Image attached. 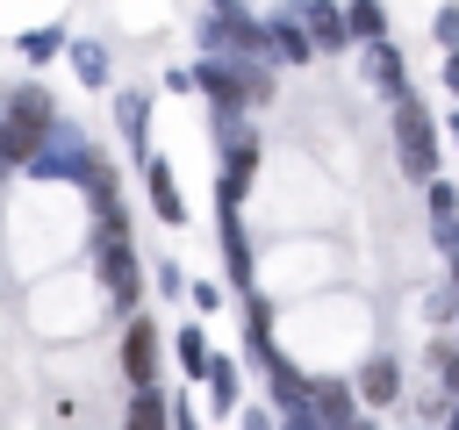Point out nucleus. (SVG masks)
Listing matches in <instances>:
<instances>
[{
	"label": "nucleus",
	"mask_w": 459,
	"mask_h": 430,
	"mask_svg": "<svg viewBox=\"0 0 459 430\" xmlns=\"http://www.w3.org/2000/svg\"><path fill=\"white\" fill-rule=\"evenodd\" d=\"M143 186H151V208H158V222H186V194H179V179H172V165L165 158H143Z\"/></svg>",
	"instance_id": "obj_12"
},
{
	"label": "nucleus",
	"mask_w": 459,
	"mask_h": 430,
	"mask_svg": "<svg viewBox=\"0 0 459 430\" xmlns=\"http://www.w3.org/2000/svg\"><path fill=\"white\" fill-rule=\"evenodd\" d=\"M244 430H280V423H273L265 408H251V416H244Z\"/></svg>",
	"instance_id": "obj_25"
},
{
	"label": "nucleus",
	"mask_w": 459,
	"mask_h": 430,
	"mask_svg": "<svg viewBox=\"0 0 459 430\" xmlns=\"http://www.w3.org/2000/svg\"><path fill=\"white\" fill-rule=\"evenodd\" d=\"M359 72H366V86H373V93H387V100H402V93H409V57H402V43H394V36L359 43Z\"/></svg>",
	"instance_id": "obj_7"
},
{
	"label": "nucleus",
	"mask_w": 459,
	"mask_h": 430,
	"mask_svg": "<svg viewBox=\"0 0 459 430\" xmlns=\"http://www.w3.org/2000/svg\"><path fill=\"white\" fill-rule=\"evenodd\" d=\"M308 416H316L323 430H344V423H359V387H344L337 373H316V380H308Z\"/></svg>",
	"instance_id": "obj_8"
},
{
	"label": "nucleus",
	"mask_w": 459,
	"mask_h": 430,
	"mask_svg": "<svg viewBox=\"0 0 459 430\" xmlns=\"http://www.w3.org/2000/svg\"><path fill=\"white\" fill-rule=\"evenodd\" d=\"M115 122H122V143H129L136 158H151V93L115 86Z\"/></svg>",
	"instance_id": "obj_11"
},
{
	"label": "nucleus",
	"mask_w": 459,
	"mask_h": 430,
	"mask_svg": "<svg viewBox=\"0 0 459 430\" xmlns=\"http://www.w3.org/2000/svg\"><path fill=\"white\" fill-rule=\"evenodd\" d=\"M359 401L394 408V401H402V366H394V358H366V366H359Z\"/></svg>",
	"instance_id": "obj_14"
},
{
	"label": "nucleus",
	"mask_w": 459,
	"mask_h": 430,
	"mask_svg": "<svg viewBox=\"0 0 459 430\" xmlns=\"http://www.w3.org/2000/svg\"><path fill=\"white\" fill-rule=\"evenodd\" d=\"M437 79H445V93H452V108H459V50H445V64H437Z\"/></svg>",
	"instance_id": "obj_23"
},
{
	"label": "nucleus",
	"mask_w": 459,
	"mask_h": 430,
	"mask_svg": "<svg viewBox=\"0 0 459 430\" xmlns=\"http://www.w3.org/2000/svg\"><path fill=\"white\" fill-rule=\"evenodd\" d=\"M172 351H179V373H194V380H201V373H208V358H215V351H208V337H201V322H179V330H172Z\"/></svg>",
	"instance_id": "obj_19"
},
{
	"label": "nucleus",
	"mask_w": 459,
	"mask_h": 430,
	"mask_svg": "<svg viewBox=\"0 0 459 430\" xmlns=\"http://www.w3.org/2000/svg\"><path fill=\"white\" fill-rule=\"evenodd\" d=\"M445 129H452V143H459V108H452V122H445Z\"/></svg>",
	"instance_id": "obj_28"
},
{
	"label": "nucleus",
	"mask_w": 459,
	"mask_h": 430,
	"mask_svg": "<svg viewBox=\"0 0 459 430\" xmlns=\"http://www.w3.org/2000/svg\"><path fill=\"white\" fill-rule=\"evenodd\" d=\"M7 172H14V158H7V136H0V179H7Z\"/></svg>",
	"instance_id": "obj_27"
},
{
	"label": "nucleus",
	"mask_w": 459,
	"mask_h": 430,
	"mask_svg": "<svg viewBox=\"0 0 459 430\" xmlns=\"http://www.w3.org/2000/svg\"><path fill=\"white\" fill-rule=\"evenodd\" d=\"M237 136H222V179H215V208H244L251 194V172H258V136L244 122H230Z\"/></svg>",
	"instance_id": "obj_4"
},
{
	"label": "nucleus",
	"mask_w": 459,
	"mask_h": 430,
	"mask_svg": "<svg viewBox=\"0 0 459 430\" xmlns=\"http://www.w3.org/2000/svg\"><path fill=\"white\" fill-rule=\"evenodd\" d=\"M14 50H22L29 64H57V50H72V43H65V29H57V22H36V29H22V43H14Z\"/></svg>",
	"instance_id": "obj_17"
},
{
	"label": "nucleus",
	"mask_w": 459,
	"mask_h": 430,
	"mask_svg": "<svg viewBox=\"0 0 459 430\" xmlns=\"http://www.w3.org/2000/svg\"><path fill=\"white\" fill-rule=\"evenodd\" d=\"M93 265H100V287L115 308H136L143 301V272H136V251H129V215L108 208L93 215Z\"/></svg>",
	"instance_id": "obj_2"
},
{
	"label": "nucleus",
	"mask_w": 459,
	"mask_h": 430,
	"mask_svg": "<svg viewBox=\"0 0 459 430\" xmlns=\"http://www.w3.org/2000/svg\"><path fill=\"white\" fill-rule=\"evenodd\" d=\"M344 430H373V423H366V416H359V423H344Z\"/></svg>",
	"instance_id": "obj_29"
},
{
	"label": "nucleus",
	"mask_w": 459,
	"mask_h": 430,
	"mask_svg": "<svg viewBox=\"0 0 459 430\" xmlns=\"http://www.w3.org/2000/svg\"><path fill=\"white\" fill-rule=\"evenodd\" d=\"M86 158H93V143L72 129V122H57V136L29 158V172L36 179H57V186H79V172H86Z\"/></svg>",
	"instance_id": "obj_5"
},
{
	"label": "nucleus",
	"mask_w": 459,
	"mask_h": 430,
	"mask_svg": "<svg viewBox=\"0 0 459 430\" xmlns=\"http://www.w3.org/2000/svg\"><path fill=\"white\" fill-rule=\"evenodd\" d=\"M122 430H172L165 394H158V387H136V394H129V408H122Z\"/></svg>",
	"instance_id": "obj_16"
},
{
	"label": "nucleus",
	"mask_w": 459,
	"mask_h": 430,
	"mask_svg": "<svg viewBox=\"0 0 459 430\" xmlns=\"http://www.w3.org/2000/svg\"><path fill=\"white\" fill-rule=\"evenodd\" d=\"M186 294H194V308H201V315H215V308H222V287H208V280H201V287H186Z\"/></svg>",
	"instance_id": "obj_22"
},
{
	"label": "nucleus",
	"mask_w": 459,
	"mask_h": 430,
	"mask_svg": "<svg viewBox=\"0 0 459 430\" xmlns=\"http://www.w3.org/2000/svg\"><path fill=\"white\" fill-rule=\"evenodd\" d=\"M72 72H79V86L108 93V86H115V57H108V43H100V36H79V43H72Z\"/></svg>",
	"instance_id": "obj_13"
},
{
	"label": "nucleus",
	"mask_w": 459,
	"mask_h": 430,
	"mask_svg": "<svg viewBox=\"0 0 459 430\" xmlns=\"http://www.w3.org/2000/svg\"><path fill=\"white\" fill-rule=\"evenodd\" d=\"M445 430H459V394H452V408H445Z\"/></svg>",
	"instance_id": "obj_26"
},
{
	"label": "nucleus",
	"mask_w": 459,
	"mask_h": 430,
	"mask_svg": "<svg viewBox=\"0 0 459 430\" xmlns=\"http://www.w3.org/2000/svg\"><path fill=\"white\" fill-rule=\"evenodd\" d=\"M57 100H50V86H36V79H22L7 100H0V136H7V158L14 165H29L50 136H57Z\"/></svg>",
	"instance_id": "obj_1"
},
{
	"label": "nucleus",
	"mask_w": 459,
	"mask_h": 430,
	"mask_svg": "<svg viewBox=\"0 0 459 430\" xmlns=\"http://www.w3.org/2000/svg\"><path fill=\"white\" fill-rule=\"evenodd\" d=\"M344 29H351V50L380 43L387 36V0H344Z\"/></svg>",
	"instance_id": "obj_15"
},
{
	"label": "nucleus",
	"mask_w": 459,
	"mask_h": 430,
	"mask_svg": "<svg viewBox=\"0 0 459 430\" xmlns=\"http://www.w3.org/2000/svg\"><path fill=\"white\" fill-rule=\"evenodd\" d=\"M430 36H437V50H459V0H445L430 14Z\"/></svg>",
	"instance_id": "obj_20"
},
{
	"label": "nucleus",
	"mask_w": 459,
	"mask_h": 430,
	"mask_svg": "<svg viewBox=\"0 0 459 430\" xmlns=\"http://www.w3.org/2000/svg\"><path fill=\"white\" fill-rule=\"evenodd\" d=\"M387 108H394V158H402V172L409 179H437V122L416 100V86L402 100H387Z\"/></svg>",
	"instance_id": "obj_3"
},
{
	"label": "nucleus",
	"mask_w": 459,
	"mask_h": 430,
	"mask_svg": "<svg viewBox=\"0 0 459 430\" xmlns=\"http://www.w3.org/2000/svg\"><path fill=\"white\" fill-rule=\"evenodd\" d=\"M280 430H323V423H316V416H308V408H294V416H287V423H280Z\"/></svg>",
	"instance_id": "obj_24"
},
{
	"label": "nucleus",
	"mask_w": 459,
	"mask_h": 430,
	"mask_svg": "<svg viewBox=\"0 0 459 430\" xmlns=\"http://www.w3.org/2000/svg\"><path fill=\"white\" fill-rule=\"evenodd\" d=\"M201 380H208V401H215V416H230V408H237V394H244V380H237L230 351H222V358H208V373H201Z\"/></svg>",
	"instance_id": "obj_18"
},
{
	"label": "nucleus",
	"mask_w": 459,
	"mask_h": 430,
	"mask_svg": "<svg viewBox=\"0 0 459 430\" xmlns=\"http://www.w3.org/2000/svg\"><path fill=\"white\" fill-rule=\"evenodd\" d=\"M430 358H437V373H445V394H459V344H437Z\"/></svg>",
	"instance_id": "obj_21"
},
{
	"label": "nucleus",
	"mask_w": 459,
	"mask_h": 430,
	"mask_svg": "<svg viewBox=\"0 0 459 430\" xmlns=\"http://www.w3.org/2000/svg\"><path fill=\"white\" fill-rule=\"evenodd\" d=\"M122 373H129V387H158V322L151 315H136L122 330Z\"/></svg>",
	"instance_id": "obj_10"
},
{
	"label": "nucleus",
	"mask_w": 459,
	"mask_h": 430,
	"mask_svg": "<svg viewBox=\"0 0 459 430\" xmlns=\"http://www.w3.org/2000/svg\"><path fill=\"white\" fill-rule=\"evenodd\" d=\"M265 57H280V64H316V43H308V29L294 22L287 0L265 14Z\"/></svg>",
	"instance_id": "obj_9"
},
{
	"label": "nucleus",
	"mask_w": 459,
	"mask_h": 430,
	"mask_svg": "<svg viewBox=\"0 0 459 430\" xmlns=\"http://www.w3.org/2000/svg\"><path fill=\"white\" fill-rule=\"evenodd\" d=\"M287 7H294V22L308 29L316 57H344V50H351V29H344V0H287Z\"/></svg>",
	"instance_id": "obj_6"
}]
</instances>
